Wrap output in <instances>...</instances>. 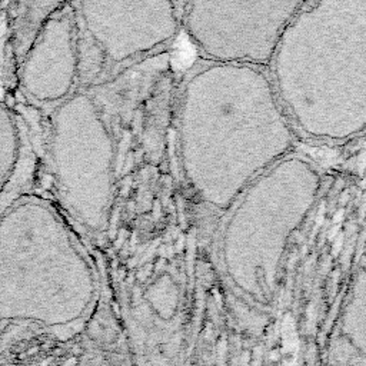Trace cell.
<instances>
[{"instance_id":"cell-1","label":"cell","mask_w":366,"mask_h":366,"mask_svg":"<svg viewBox=\"0 0 366 366\" xmlns=\"http://www.w3.org/2000/svg\"><path fill=\"white\" fill-rule=\"evenodd\" d=\"M282 41L279 76L295 130L332 147L366 137V0L303 3Z\"/></svg>"},{"instance_id":"cell-2","label":"cell","mask_w":366,"mask_h":366,"mask_svg":"<svg viewBox=\"0 0 366 366\" xmlns=\"http://www.w3.org/2000/svg\"><path fill=\"white\" fill-rule=\"evenodd\" d=\"M329 366H366V256L356 266L327 350Z\"/></svg>"}]
</instances>
